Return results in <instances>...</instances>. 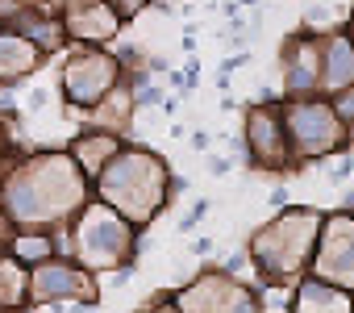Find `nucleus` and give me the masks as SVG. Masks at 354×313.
<instances>
[{
    "label": "nucleus",
    "instance_id": "1",
    "mask_svg": "<svg viewBox=\"0 0 354 313\" xmlns=\"http://www.w3.org/2000/svg\"><path fill=\"white\" fill-rule=\"evenodd\" d=\"M292 134H296V146L304 154H321V150H337L342 142V121L333 117V109L325 105H300L292 109Z\"/></svg>",
    "mask_w": 354,
    "mask_h": 313
},
{
    "label": "nucleus",
    "instance_id": "2",
    "mask_svg": "<svg viewBox=\"0 0 354 313\" xmlns=\"http://www.w3.org/2000/svg\"><path fill=\"white\" fill-rule=\"evenodd\" d=\"M329 238H333L337 251H325V259H321V276H329V280L354 288V222H333Z\"/></svg>",
    "mask_w": 354,
    "mask_h": 313
},
{
    "label": "nucleus",
    "instance_id": "3",
    "mask_svg": "<svg viewBox=\"0 0 354 313\" xmlns=\"http://www.w3.org/2000/svg\"><path fill=\"white\" fill-rule=\"evenodd\" d=\"M192 301H196L201 309H213V313H254V296L242 292V288H230V284L192 288Z\"/></svg>",
    "mask_w": 354,
    "mask_h": 313
},
{
    "label": "nucleus",
    "instance_id": "4",
    "mask_svg": "<svg viewBox=\"0 0 354 313\" xmlns=\"http://www.w3.org/2000/svg\"><path fill=\"white\" fill-rule=\"evenodd\" d=\"M80 271H71V267H63V263H46L38 276H34V284H30V296L34 301H46V296H67V292H75L80 288Z\"/></svg>",
    "mask_w": 354,
    "mask_h": 313
},
{
    "label": "nucleus",
    "instance_id": "5",
    "mask_svg": "<svg viewBox=\"0 0 354 313\" xmlns=\"http://www.w3.org/2000/svg\"><path fill=\"white\" fill-rule=\"evenodd\" d=\"M250 146L263 163H279L283 159V146H279V125L267 117V113H254L250 117Z\"/></svg>",
    "mask_w": 354,
    "mask_h": 313
},
{
    "label": "nucleus",
    "instance_id": "6",
    "mask_svg": "<svg viewBox=\"0 0 354 313\" xmlns=\"http://www.w3.org/2000/svg\"><path fill=\"white\" fill-rule=\"evenodd\" d=\"M325 84L333 92H342L346 84H354V51H350V42H333L329 63H325Z\"/></svg>",
    "mask_w": 354,
    "mask_h": 313
},
{
    "label": "nucleus",
    "instance_id": "7",
    "mask_svg": "<svg viewBox=\"0 0 354 313\" xmlns=\"http://www.w3.org/2000/svg\"><path fill=\"white\" fill-rule=\"evenodd\" d=\"M296 313H350L342 292H325L321 284H308L296 301Z\"/></svg>",
    "mask_w": 354,
    "mask_h": 313
},
{
    "label": "nucleus",
    "instance_id": "8",
    "mask_svg": "<svg viewBox=\"0 0 354 313\" xmlns=\"http://www.w3.org/2000/svg\"><path fill=\"white\" fill-rule=\"evenodd\" d=\"M21 296V271L13 263H0V305H9Z\"/></svg>",
    "mask_w": 354,
    "mask_h": 313
},
{
    "label": "nucleus",
    "instance_id": "9",
    "mask_svg": "<svg viewBox=\"0 0 354 313\" xmlns=\"http://www.w3.org/2000/svg\"><path fill=\"white\" fill-rule=\"evenodd\" d=\"M50 255V242L46 238H17V259H34V263H42Z\"/></svg>",
    "mask_w": 354,
    "mask_h": 313
},
{
    "label": "nucleus",
    "instance_id": "10",
    "mask_svg": "<svg viewBox=\"0 0 354 313\" xmlns=\"http://www.w3.org/2000/svg\"><path fill=\"white\" fill-rule=\"evenodd\" d=\"M337 109H342V117H346V121H354V88H350L346 96H337Z\"/></svg>",
    "mask_w": 354,
    "mask_h": 313
},
{
    "label": "nucleus",
    "instance_id": "11",
    "mask_svg": "<svg viewBox=\"0 0 354 313\" xmlns=\"http://www.w3.org/2000/svg\"><path fill=\"white\" fill-rule=\"evenodd\" d=\"M154 313H180V309H175V305H158Z\"/></svg>",
    "mask_w": 354,
    "mask_h": 313
},
{
    "label": "nucleus",
    "instance_id": "12",
    "mask_svg": "<svg viewBox=\"0 0 354 313\" xmlns=\"http://www.w3.org/2000/svg\"><path fill=\"white\" fill-rule=\"evenodd\" d=\"M0 313H9V309H0Z\"/></svg>",
    "mask_w": 354,
    "mask_h": 313
}]
</instances>
